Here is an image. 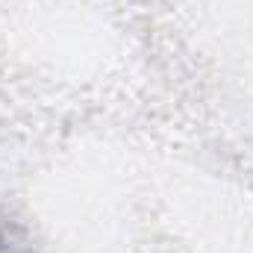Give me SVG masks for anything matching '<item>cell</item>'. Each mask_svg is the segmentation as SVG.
Returning a JSON list of instances; mask_svg holds the SVG:
<instances>
[{
    "label": "cell",
    "instance_id": "6da1fadb",
    "mask_svg": "<svg viewBox=\"0 0 253 253\" xmlns=\"http://www.w3.org/2000/svg\"><path fill=\"white\" fill-rule=\"evenodd\" d=\"M0 253H9V251H6V248H3V245H0Z\"/></svg>",
    "mask_w": 253,
    "mask_h": 253
}]
</instances>
